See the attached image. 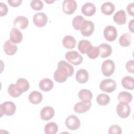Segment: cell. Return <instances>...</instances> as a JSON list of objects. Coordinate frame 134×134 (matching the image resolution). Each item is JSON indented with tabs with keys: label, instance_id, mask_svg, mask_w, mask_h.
Segmentation results:
<instances>
[{
	"label": "cell",
	"instance_id": "cell-1",
	"mask_svg": "<svg viewBox=\"0 0 134 134\" xmlns=\"http://www.w3.org/2000/svg\"><path fill=\"white\" fill-rule=\"evenodd\" d=\"M74 73V68L64 60L60 61L57 64V69L53 73V78L58 83H63L68 77L71 76Z\"/></svg>",
	"mask_w": 134,
	"mask_h": 134
},
{
	"label": "cell",
	"instance_id": "cell-2",
	"mask_svg": "<svg viewBox=\"0 0 134 134\" xmlns=\"http://www.w3.org/2000/svg\"><path fill=\"white\" fill-rule=\"evenodd\" d=\"M0 110L1 117H2L3 115L7 116H12L16 111L15 104L10 101L4 102L0 105Z\"/></svg>",
	"mask_w": 134,
	"mask_h": 134
},
{
	"label": "cell",
	"instance_id": "cell-3",
	"mask_svg": "<svg viewBox=\"0 0 134 134\" xmlns=\"http://www.w3.org/2000/svg\"><path fill=\"white\" fill-rule=\"evenodd\" d=\"M99 87L102 91L110 93L116 90V83L113 79H107L100 82Z\"/></svg>",
	"mask_w": 134,
	"mask_h": 134
},
{
	"label": "cell",
	"instance_id": "cell-4",
	"mask_svg": "<svg viewBox=\"0 0 134 134\" xmlns=\"http://www.w3.org/2000/svg\"><path fill=\"white\" fill-rule=\"evenodd\" d=\"M65 58L67 61L74 65L81 64L83 61V57L76 51L67 52L65 54Z\"/></svg>",
	"mask_w": 134,
	"mask_h": 134
},
{
	"label": "cell",
	"instance_id": "cell-5",
	"mask_svg": "<svg viewBox=\"0 0 134 134\" xmlns=\"http://www.w3.org/2000/svg\"><path fill=\"white\" fill-rule=\"evenodd\" d=\"M130 107L127 103L119 102L116 107V112L121 118H127L130 114Z\"/></svg>",
	"mask_w": 134,
	"mask_h": 134
},
{
	"label": "cell",
	"instance_id": "cell-6",
	"mask_svg": "<svg viewBox=\"0 0 134 134\" xmlns=\"http://www.w3.org/2000/svg\"><path fill=\"white\" fill-rule=\"evenodd\" d=\"M115 65L111 60H107L104 61L102 64L101 71L103 74L105 76H110L115 71Z\"/></svg>",
	"mask_w": 134,
	"mask_h": 134
},
{
	"label": "cell",
	"instance_id": "cell-7",
	"mask_svg": "<svg viewBox=\"0 0 134 134\" xmlns=\"http://www.w3.org/2000/svg\"><path fill=\"white\" fill-rule=\"evenodd\" d=\"M65 124L69 129L75 130L80 127L81 122L77 116L74 115H71L66 118Z\"/></svg>",
	"mask_w": 134,
	"mask_h": 134
},
{
	"label": "cell",
	"instance_id": "cell-8",
	"mask_svg": "<svg viewBox=\"0 0 134 134\" xmlns=\"http://www.w3.org/2000/svg\"><path fill=\"white\" fill-rule=\"evenodd\" d=\"M103 35L105 39L109 41L112 42L117 38V31L116 28L113 26H106L103 31Z\"/></svg>",
	"mask_w": 134,
	"mask_h": 134
},
{
	"label": "cell",
	"instance_id": "cell-9",
	"mask_svg": "<svg viewBox=\"0 0 134 134\" xmlns=\"http://www.w3.org/2000/svg\"><path fill=\"white\" fill-rule=\"evenodd\" d=\"M32 21L36 26L41 28L44 27L47 24L48 21V17L44 13L39 12L34 15Z\"/></svg>",
	"mask_w": 134,
	"mask_h": 134
},
{
	"label": "cell",
	"instance_id": "cell-10",
	"mask_svg": "<svg viewBox=\"0 0 134 134\" xmlns=\"http://www.w3.org/2000/svg\"><path fill=\"white\" fill-rule=\"evenodd\" d=\"M77 8V2L74 0H65L62 3V10L67 15L73 14Z\"/></svg>",
	"mask_w": 134,
	"mask_h": 134
},
{
	"label": "cell",
	"instance_id": "cell-11",
	"mask_svg": "<svg viewBox=\"0 0 134 134\" xmlns=\"http://www.w3.org/2000/svg\"><path fill=\"white\" fill-rule=\"evenodd\" d=\"M80 30L83 36L89 37L94 31V24L90 20H85Z\"/></svg>",
	"mask_w": 134,
	"mask_h": 134
},
{
	"label": "cell",
	"instance_id": "cell-12",
	"mask_svg": "<svg viewBox=\"0 0 134 134\" xmlns=\"http://www.w3.org/2000/svg\"><path fill=\"white\" fill-rule=\"evenodd\" d=\"M92 106L91 101L80 102L77 103L73 107V110L77 113L82 114L88 111Z\"/></svg>",
	"mask_w": 134,
	"mask_h": 134
},
{
	"label": "cell",
	"instance_id": "cell-13",
	"mask_svg": "<svg viewBox=\"0 0 134 134\" xmlns=\"http://www.w3.org/2000/svg\"><path fill=\"white\" fill-rule=\"evenodd\" d=\"M10 41L14 44L20 43L23 38V34L17 28H12L9 34Z\"/></svg>",
	"mask_w": 134,
	"mask_h": 134
},
{
	"label": "cell",
	"instance_id": "cell-14",
	"mask_svg": "<svg viewBox=\"0 0 134 134\" xmlns=\"http://www.w3.org/2000/svg\"><path fill=\"white\" fill-rule=\"evenodd\" d=\"M54 110L50 106L44 107L40 111V115L41 118L44 120L48 121L51 119L54 115Z\"/></svg>",
	"mask_w": 134,
	"mask_h": 134
},
{
	"label": "cell",
	"instance_id": "cell-15",
	"mask_svg": "<svg viewBox=\"0 0 134 134\" xmlns=\"http://www.w3.org/2000/svg\"><path fill=\"white\" fill-rule=\"evenodd\" d=\"M96 7L93 3L88 2L84 4L81 8L83 14L86 16L90 17L94 15L96 12Z\"/></svg>",
	"mask_w": 134,
	"mask_h": 134
},
{
	"label": "cell",
	"instance_id": "cell-16",
	"mask_svg": "<svg viewBox=\"0 0 134 134\" xmlns=\"http://www.w3.org/2000/svg\"><path fill=\"white\" fill-rule=\"evenodd\" d=\"M29 21L27 18L23 16H19L15 18L13 21L14 26L17 28L24 29L28 26Z\"/></svg>",
	"mask_w": 134,
	"mask_h": 134
},
{
	"label": "cell",
	"instance_id": "cell-17",
	"mask_svg": "<svg viewBox=\"0 0 134 134\" xmlns=\"http://www.w3.org/2000/svg\"><path fill=\"white\" fill-rule=\"evenodd\" d=\"M98 48L99 51V55L103 58L110 56L112 53V48L111 46L107 43H101L98 46Z\"/></svg>",
	"mask_w": 134,
	"mask_h": 134
},
{
	"label": "cell",
	"instance_id": "cell-18",
	"mask_svg": "<svg viewBox=\"0 0 134 134\" xmlns=\"http://www.w3.org/2000/svg\"><path fill=\"white\" fill-rule=\"evenodd\" d=\"M113 20L115 23L119 25H122L126 23L127 18L125 11L123 9L119 10L113 16Z\"/></svg>",
	"mask_w": 134,
	"mask_h": 134
},
{
	"label": "cell",
	"instance_id": "cell-19",
	"mask_svg": "<svg viewBox=\"0 0 134 134\" xmlns=\"http://www.w3.org/2000/svg\"><path fill=\"white\" fill-rule=\"evenodd\" d=\"M76 80L80 84H83L87 82L89 78L88 72L84 69H81L77 70L76 76Z\"/></svg>",
	"mask_w": 134,
	"mask_h": 134
},
{
	"label": "cell",
	"instance_id": "cell-20",
	"mask_svg": "<svg viewBox=\"0 0 134 134\" xmlns=\"http://www.w3.org/2000/svg\"><path fill=\"white\" fill-rule=\"evenodd\" d=\"M3 49L6 54L8 55H13L16 53L18 48L15 44H13L10 40H7L4 44Z\"/></svg>",
	"mask_w": 134,
	"mask_h": 134
},
{
	"label": "cell",
	"instance_id": "cell-21",
	"mask_svg": "<svg viewBox=\"0 0 134 134\" xmlns=\"http://www.w3.org/2000/svg\"><path fill=\"white\" fill-rule=\"evenodd\" d=\"M53 86L54 84L52 81L49 78L42 79L39 83V88L41 90L44 92L50 91L53 88Z\"/></svg>",
	"mask_w": 134,
	"mask_h": 134
},
{
	"label": "cell",
	"instance_id": "cell-22",
	"mask_svg": "<svg viewBox=\"0 0 134 134\" xmlns=\"http://www.w3.org/2000/svg\"><path fill=\"white\" fill-rule=\"evenodd\" d=\"M76 41L74 37L70 35H66L62 39V44L64 48L68 49H72L75 48Z\"/></svg>",
	"mask_w": 134,
	"mask_h": 134
},
{
	"label": "cell",
	"instance_id": "cell-23",
	"mask_svg": "<svg viewBox=\"0 0 134 134\" xmlns=\"http://www.w3.org/2000/svg\"><path fill=\"white\" fill-rule=\"evenodd\" d=\"M42 99L43 96L41 93L37 91L31 92L28 96V100L32 104L36 105L39 104Z\"/></svg>",
	"mask_w": 134,
	"mask_h": 134
},
{
	"label": "cell",
	"instance_id": "cell-24",
	"mask_svg": "<svg viewBox=\"0 0 134 134\" xmlns=\"http://www.w3.org/2000/svg\"><path fill=\"white\" fill-rule=\"evenodd\" d=\"M102 13L106 15H110L115 11V7L113 3L110 2H106L104 3L100 7Z\"/></svg>",
	"mask_w": 134,
	"mask_h": 134
},
{
	"label": "cell",
	"instance_id": "cell-25",
	"mask_svg": "<svg viewBox=\"0 0 134 134\" xmlns=\"http://www.w3.org/2000/svg\"><path fill=\"white\" fill-rule=\"evenodd\" d=\"M79 99L84 102L91 101L93 98V94L88 90L82 89L80 90L78 93Z\"/></svg>",
	"mask_w": 134,
	"mask_h": 134
},
{
	"label": "cell",
	"instance_id": "cell-26",
	"mask_svg": "<svg viewBox=\"0 0 134 134\" xmlns=\"http://www.w3.org/2000/svg\"><path fill=\"white\" fill-rule=\"evenodd\" d=\"M7 92L9 95L13 97H18L23 93V92L18 88L16 84H10L7 88Z\"/></svg>",
	"mask_w": 134,
	"mask_h": 134
},
{
	"label": "cell",
	"instance_id": "cell-27",
	"mask_svg": "<svg viewBox=\"0 0 134 134\" xmlns=\"http://www.w3.org/2000/svg\"><path fill=\"white\" fill-rule=\"evenodd\" d=\"M85 20L81 15H77L74 17L72 21V24L74 29L76 30H81Z\"/></svg>",
	"mask_w": 134,
	"mask_h": 134
},
{
	"label": "cell",
	"instance_id": "cell-28",
	"mask_svg": "<svg viewBox=\"0 0 134 134\" xmlns=\"http://www.w3.org/2000/svg\"><path fill=\"white\" fill-rule=\"evenodd\" d=\"M92 46V45L90 41L87 40H82L79 41L77 48L82 53L85 54Z\"/></svg>",
	"mask_w": 134,
	"mask_h": 134
},
{
	"label": "cell",
	"instance_id": "cell-29",
	"mask_svg": "<svg viewBox=\"0 0 134 134\" xmlns=\"http://www.w3.org/2000/svg\"><path fill=\"white\" fill-rule=\"evenodd\" d=\"M131 41V36L129 33L122 34L119 38V43L123 47H127L130 46Z\"/></svg>",
	"mask_w": 134,
	"mask_h": 134
},
{
	"label": "cell",
	"instance_id": "cell-30",
	"mask_svg": "<svg viewBox=\"0 0 134 134\" xmlns=\"http://www.w3.org/2000/svg\"><path fill=\"white\" fill-rule=\"evenodd\" d=\"M121 85L126 89L132 90L133 89V79L130 76H126L121 80Z\"/></svg>",
	"mask_w": 134,
	"mask_h": 134
},
{
	"label": "cell",
	"instance_id": "cell-31",
	"mask_svg": "<svg viewBox=\"0 0 134 134\" xmlns=\"http://www.w3.org/2000/svg\"><path fill=\"white\" fill-rule=\"evenodd\" d=\"M58 130V125L54 122L48 123L44 127V132L46 134H55L57 132Z\"/></svg>",
	"mask_w": 134,
	"mask_h": 134
},
{
	"label": "cell",
	"instance_id": "cell-32",
	"mask_svg": "<svg viewBox=\"0 0 134 134\" xmlns=\"http://www.w3.org/2000/svg\"><path fill=\"white\" fill-rule=\"evenodd\" d=\"M16 85L23 93L27 91L29 88V83L28 81L24 78H19L16 81Z\"/></svg>",
	"mask_w": 134,
	"mask_h": 134
},
{
	"label": "cell",
	"instance_id": "cell-33",
	"mask_svg": "<svg viewBox=\"0 0 134 134\" xmlns=\"http://www.w3.org/2000/svg\"><path fill=\"white\" fill-rule=\"evenodd\" d=\"M118 99L119 102H125V103H130L132 99V95L131 93L122 91L120 92L118 95Z\"/></svg>",
	"mask_w": 134,
	"mask_h": 134
},
{
	"label": "cell",
	"instance_id": "cell-34",
	"mask_svg": "<svg viewBox=\"0 0 134 134\" xmlns=\"http://www.w3.org/2000/svg\"><path fill=\"white\" fill-rule=\"evenodd\" d=\"M110 100L109 96L104 93L98 94L96 97V102L100 106L107 105L109 103Z\"/></svg>",
	"mask_w": 134,
	"mask_h": 134
},
{
	"label": "cell",
	"instance_id": "cell-35",
	"mask_svg": "<svg viewBox=\"0 0 134 134\" xmlns=\"http://www.w3.org/2000/svg\"><path fill=\"white\" fill-rule=\"evenodd\" d=\"M87 56L91 59H96L99 55V51L98 47H94L92 46L86 53Z\"/></svg>",
	"mask_w": 134,
	"mask_h": 134
},
{
	"label": "cell",
	"instance_id": "cell-36",
	"mask_svg": "<svg viewBox=\"0 0 134 134\" xmlns=\"http://www.w3.org/2000/svg\"><path fill=\"white\" fill-rule=\"evenodd\" d=\"M30 6L32 9L38 11L42 9L43 3L40 0H34L31 1Z\"/></svg>",
	"mask_w": 134,
	"mask_h": 134
},
{
	"label": "cell",
	"instance_id": "cell-37",
	"mask_svg": "<svg viewBox=\"0 0 134 134\" xmlns=\"http://www.w3.org/2000/svg\"><path fill=\"white\" fill-rule=\"evenodd\" d=\"M108 133L109 134H121L122 130L121 128L117 125H113L108 129Z\"/></svg>",
	"mask_w": 134,
	"mask_h": 134
},
{
	"label": "cell",
	"instance_id": "cell-38",
	"mask_svg": "<svg viewBox=\"0 0 134 134\" xmlns=\"http://www.w3.org/2000/svg\"><path fill=\"white\" fill-rule=\"evenodd\" d=\"M126 69L128 72L131 73H134V61L133 60H129L126 64Z\"/></svg>",
	"mask_w": 134,
	"mask_h": 134
},
{
	"label": "cell",
	"instance_id": "cell-39",
	"mask_svg": "<svg viewBox=\"0 0 134 134\" xmlns=\"http://www.w3.org/2000/svg\"><path fill=\"white\" fill-rule=\"evenodd\" d=\"M8 13V7L5 3L0 2V16H5Z\"/></svg>",
	"mask_w": 134,
	"mask_h": 134
},
{
	"label": "cell",
	"instance_id": "cell-40",
	"mask_svg": "<svg viewBox=\"0 0 134 134\" xmlns=\"http://www.w3.org/2000/svg\"><path fill=\"white\" fill-rule=\"evenodd\" d=\"M22 0H8L7 3L8 4L13 7H18L22 3Z\"/></svg>",
	"mask_w": 134,
	"mask_h": 134
},
{
	"label": "cell",
	"instance_id": "cell-41",
	"mask_svg": "<svg viewBox=\"0 0 134 134\" xmlns=\"http://www.w3.org/2000/svg\"><path fill=\"white\" fill-rule=\"evenodd\" d=\"M127 10L128 13L132 16H134V3H131L129 4L127 6Z\"/></svg>",
	"mask_w": 134,
	"mask_h": 134
},
{
	"label": "cell",
	"instance_id": "cell-42",
	"mask_svg": "<svg viewBox=\"0 0 134 134\" xmlns=\"http://www.w3.org/2000/svg\"><path fill=\"white\" fill-rule=\"evenodd\" d=\"M128 28L129 31H130L131 32H133L134 30V19H131L128 24Z\"/></svg>",
	"mask_w": 134,
	"mask_h": 134
},
{
	"label": "cell",
	"instance_id": "cell-43",
	"mask_svg": "<svg viewBox=\"0 0 134 134\" xmlns=\"http://www.w3.org/2000/svg\"><path fill=\"white\" fill-rule=\"evenodd\" d=\"M44 2H45L46 3H48V4H50V3H53V2H54V1H44Z\"/></svg>",
	"mask_w": 134,
	"mask_h": 134
}]
</instances>
